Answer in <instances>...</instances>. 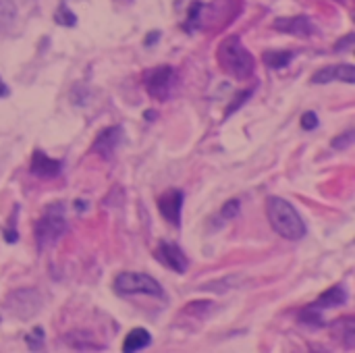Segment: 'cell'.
I'll return each mask as SVG.
<instances>
[{
    "label": "cell",
    "mask_w": 355,
    "mask_h": 353,
    "mask_svg": "<svg viewBox=\"0 0 355 353\" xmlns=\"http://www.w3.org/2000/svg\"><path fill=\"white\" fill-rule=\"evenodd\" d=\"M266 214L270 221V227L289 241H300L306 237V223L302 221L300 212L283 198L270 196L266 200Z\"/></svg>",
    "instance_id": "obj_1"
},
{
    "label": "cell",
    "mask_w": 355,
    "mask_h": 353,
    "mask_svg": "<svg viewBox=\"0 0 355 353\" xmlns=\"http://www.w3.org/2000/svg\"><path fill=\"white\" fill-rule=\"evenodd\" d=\"M218 64L225 73H229L231 77L237 79H248L252 77L254 69H256V60L250 54V50L243 46L239 35H229L220 42L218 46Z\"/></svg>",
    "instance_id": "obj_2"
},
{
    "label": "cell",
    "mask_w": 355,
    "mask_h": 353,
    "mask_svg": "<svg viewBox=\"0 0 355 353\" xmlns=\"http://www.w3.org/2000/svg\"><path fill=\"white\" fill-rule=\"evenodd\" d=\"M69 225H67V208L62 202H52L44 208V212L40 214L37 223H35V246L37 250H48L54 243H58L62 239V235L67 233Z\"/></svg>",
    "instance_id": "obj_3"
},
{
    "label": "cell",
    "mask_w": 355,
    "mask_h": 353,
    "mask_svg": "<svg viewBox=\"0 0 355 353\" xmlns=\"http://www.w3.org/2000/svg\"><path fill=\"white\" fill-rule=\"evenodd\" d=\"M112 289L119 295H135V293H144V295H152V298H164V289L160 287L158 281H154L150 275L144 273H123L114 279Z\"/></svg>",
    "instance_id": "obj_4"
},
{
    "label": "cell",
    "mask_w": 355,
    "mask_h": 353,
    "mask_svg": "<svg viewBox=\"0 0 355 353\" xmlns=\"http://www.w3.org/2000/svg\"><path fill=\"white\" fill-rule=\"evenodd\" d=\"M177 85V71L168 64L154 67L144 75V87L154 100H168Z\"/></svg>",
    "instance_id": "obj_5"
},
{
    "label": "cell",
    "mask_w": 355,
    "mask_h": 353,
    "mask_svg": "<svg viewBox=\"0 0 355 353\" xmlns=\"http://www.w3.org/2000/svg\"><path fill=\"white\" fill-rule=\"evenodd\" d=\"M2 306L6 308L8 316H12L17 320H27V318L35 316V312L42 306V300L35 289H17L6 295Z\"/></svg>",
    "instance_id": "obj_6"
},
{
    "label": "cell",
    "mask_w": 355,
    "mask_h": 353,
    "mask_svg": "<svg viewBox=\"0 0 355 353\" xmlns=\"http://www.w3.org/2000/svg\"><path fill=\"white\" fill-rule=\"evenodd\" d=\"M156 260L162 262L166 268L179 273V275H185L187 268H189V258L185 256V252L177 246V243H171V241H160L156 252H154Z\"/></svg>",
    "instance_id": "obj_7"
},
{
    "label": "cell",
    "mask_w": 355,
    "mask_h": 353,
    "mask_svg": "<svg viewBox=\"0 0 355 353\" xmlns=\"http://www.w3.org/2000/svg\"><path fill=\"white\" fill-rule=\"evenodd\" d=\"M121 141H123V127H116V125L106 127L96 135V139L92 144V152L102 156L104 160H112V156H114L116 148L121 146Z\"/></svg>",
    "instance_id": "obj_8"
},
{
    "label": "cell",
    "mask_w": 355,
    "mask_h": 353,
    "mask_svg": "<svg viewBox=\"0 0 355 353\" xmlns=\"http://www.w3.org/2000/svg\"><path fill=\"white\" fill-rule=\"evenodd\" d=\"M183 191L181 189H168L158 198V212L162 214V218L175 227L181 225V210H183Z\"/></svg>",
    "instance_id": "obj_9"
},
{
    "label": "cell",
    "mask_w": 355,
    "mask_h": 353,
    "mask_svg": "<svg viewBox=\"0 0 355 353\" xmlns=\"http://www.w3.org/2000/svg\"><path fill=\"white\" fill-rule=\"evenodd\" d=\"M272 27L277 31L289 33V35H297V37H308L316 31L314 23L306 17V15H297V17H281L272 23Z\"/></svg>",
    "instance_id": "obj_10"
},
{
    "label": "cell",
    "mask_w": 355,
    "mask_h": 353,
    "mask_svg": "<svg viewBox=\"0 0 355 353\" xmlns=\"http://www.w3.org/2000/svg\"><path fill=\"white\" fill-rule=\"evenodd\" d=\"M29 171H31V175H33V177H40V179H54V177H58V175H60L62 164H60V160L50 158L46 152L35 150V152L31 154Z\"/></svg>",
    "instance_id": "obj_11"
},
{
    "label": "cell",
    "mask_w": 355,
    "mask_h": 353,
    "mask_svg": "<svg viewBox=\"0 0 355 353\" xmlns=\"http://www.w3.org/2000/svg\"><path fill=\"white\" fill-rule=\"evenodd\" d=\"M349 300V293L345 289V285H335L331 289H327L314 304L312 308L314 310H329V308H339V306H345Z\"/></svg>",
    "instance_id": "obj_12"
},
{
    "label": "cell",
    "mask_w": 355,
    "mask_h": 353,
    "mask_svg": "<svg viewBox=\"0 0 355 353\" xmlns=\"http://www.w3.org/2000/svg\"><path fill=\"white\" fill-rule=\"evenodd\" d=\"M150 343H152V335H150L146 329H133V331L125 337V341H123V352H141V350H146Z\"/></svg>",
    "instance_id": "obj_13"
},
{
    "label": "cell",
    "mask_w": 355,
    "mask_h": 353,
    "mask_svg": "<svg viewBox=\"0 0 355 353\" xmlns=\"http://www.w3.org/2000/svg\"><path fill=\"white\" fill-rule=\"evenodd\" d=\"M293 52L289 50H266L262 54V62L270 69H285L293 60Z\"/></svg>",
    "instance_id": "obj_14"
},
{
    "label": "cell",
    "mask_w": 355,
    "mask_h": 353,
    "mask_svg": "<svg viewBox=\"0 0 355 353\" xmlns=\"http://www.w3.org/2000/svg\"><path fill=\"white\" fill-rule=\"evenodd\" d=\"M333 329H339L341 331V343L347 347V350H354L355 347V320L354 318H341L337 322H333Z\"/></svg>",
    "instance_id": "obj_15"
},
{
    "label": "cell",
    "mask_w": 355,
    "mask_h": 353,
    "mask_svg": "<svg viewBox=\"0 0 355 353\" xmlns=\"http://www.w3.org/2000/svg\"><path fill=\"white\" fill-rule=\"evenodd\" d=\"M17 19V6L12 0H0V31H6L12 27Z\"/></svg>",
    "instance_id": "obj_16"
},
{
    "label": "cell",
    "mask_w": 355,
    "mask_h": 353,
    "mask_svg": "<svg viewBox=\"0 0 355 353\" xmlns=\"http://www.w3.org/2000/svg\"><path fill=\"white\" fill-rule=\"evenodd\" d=\"M44 341H46V337H44V329L42 327H35V329H31L25 335V343H27L29 352H42L44 350Z\"/></svg>",
    "instance_id": "obj_17"
},
{
    "label": "cell",
    "mask_w": 355,
    "mask_h": 353,
    "mask_svg": "<svg viewBox=\"0 0 355 353\" xmlns=\"http://www.w3.org/2000/svg\"><path fill=\"white\" fill-rule=\"evenodd\" d=\"M333 77L335 81H345V83H355V67L349 62L343 64H333Z\"/></svg>",
    "instance_id": "obj_18"
},
{
    "label": "cell",
    "mask_w": 355,
    "mask_h": 353,
    "mask_svg": "<svg viewBox=\"0 0 355 353\" xmlns=\"http://www.w3.org/2000/svg\"><path fill=\"white\" fill-rule=\"evenodd\" d=\"M54 23H58V25H62V27H73V25H77V17H75V12H73L67 4H62V6L54 12Z\"/></svg>",
    "instance_id": "obj_19"
},
{
    "label": "cell",
    "mask_w": 355,
    "mask_h": 353,
    "mask_svg": "<svg viewBox=\"0 0 355 353\" xmlns=\"http://www.w3.org/2000/svg\"><path fill=\"white\" fill-rule=\"evenodd\" d=\"M300 322L302 325H308V327H312V329H320V327H324V320H322V316L310 306L308 310H304V312H300Z\"/></svg>",
    "instance_id": "obj_20"
},
{
    "label": "cell",
    "mask_w": 355,
    "mask_h": 353,
    "mask_svg": "<svg viewBox=\"0 0 355 353\" xmlns=\"http://www.w3.org/2000/svg\"><path fill=\"white\" fill-rule=\"evenodd\" d=\"M17 212H19V206L12 208V214H10V221H8V227H4V241L6 243H17L19 241V233H17Z\"/></svg>",
    "instance_id": "obj_21"
},
{
    "label": "cell",
    "mask_w": 355,
    "mask_h": 353,
    "mask_svg": "<svg viewBox=\"0 0 355 353\" xmlns=\"http://www.w3.org/2000/svg\"><path fill=\"white\" fill-rule=\"evenodd\" d=\"M239 210H241V202H239V198H231L229 202H225V204H223V208H220V218L231 221V218H235V216L239 214Z\"/></svg>",
    "instance_id": "obj_22"
},
{
    "label": "cell",
    "mask_w": 355,
    "mask_h": 353,
    "mask_svg": "<svg viewBox=\"0 0 355 353\" xmlns=\"http://www.w3.org/2000/svg\"><path fill=\"white\" fill-rule=\"evenodd\" d=\"M355 141V131L354 129H349V131H345L343 135H339V137H335L333 141H331V146L335 148V150H345V148H352V144Z\"/></svg>",
    "instance_id": "obj_23"
},
{
    "label": "cell",
    "mask_w": 355,
    "mask_h": 353,
    "mask_svg": "<svg viewBox=\"0 0 355 353\" xmlns=\"http://www.w3.org/2000/svg\"><path fill=\"white\" fill-rule=\"evenodd\" d=\"M318 125H320V121H318V114H316V112L308 110V112L302 114V127H304L306 131H314Z\"/></svg>",
    "instance_id": "obj_24"
},
{
    "label": "cell",
    "mask_w": 355,
    "mask_h": 353,
    "mask_svg": "<svg viewBox=\"0 0 355 353\" xmlns=\"http://www.w3.org/2000/svg\"><path fill=\"white\" fill-rule=\"evenodd\" d=\"M252 94H254V89H245V92L237 94V96H235V102H233V104H231V106L227 108V117H229V114H233V110H237L239 106H243V104L248 102V98H250Z\"/></svg>",
    "instance_id": "obj_25"
},
{
    "label": "cell",
    "mask_w": 355,
    "mask_h": 353,
    "mask_svg": "<svg viewBox=\"0 0 355 353\" xmlns=\"http://www.w3.org/2000/svg\"><path fill=\"white\" fill-rule=\"evenodd\" d=\"M212 308V302H193L185 308V312L189 314H206Z\"/></svg>",
    "instance_id": "obj_26"
},
{
    "label": "cell",
    "mask_w": 355,
    "mask_h": 353,
    "mask_svg": "<svg viewBox=\"0 0 355 353\" xmlns=\"http://www.w3.org/2000/svg\"><path fill=\"white\" fill-rule=\"evenodd\" d=\"M352 44H354V33H349V35H345L341 42H337V44H335V50H337V52H345V50L352 48Z\"/></svg>",
    "instance_id": "obj_27"
},
{
    "label": "cell",
    "mask_w": 355,
    "mask_h": 353,
    "mask_svg": "<svg viewBox=\"0 0 355 353\" xmlns=\"http://www.w3.org/2000/svg\"><path fill=\"white\" fill-rule=\"evenodd\" d=\"M158 37H160V33H158V31H152V33L148 35V40H146V46H150V44H152L154 40H158Z\"/></svg>",
    "instance_id": "obj_28"
},
{
    "label": "cell",
    "mask_w": 355,
    "mask_h": 353,
    "mask_svg": "<svg viewBox=\"0 0 355 353\" xmlns=\"http://www.w3.org/2000/svg\"><path fill=\"white\" fill-rule=\"evenodd\" d=\"M8 96V87L4 85V81L0 79V98H6Z\"/></svg>",
    "instance_id": "obj_29"
}]
</instances>
